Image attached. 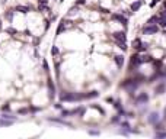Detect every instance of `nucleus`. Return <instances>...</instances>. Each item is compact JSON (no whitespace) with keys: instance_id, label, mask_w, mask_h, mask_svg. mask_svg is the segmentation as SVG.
<instances>
[{"instance_id":"1","label":"nucleus","mask_w":166,"mask_h":139,"mask_svg":"<svg viewBox=\"0 0 166 139\" xmlns=\"http://www.w3.org/2000/svg\"><path fill=\"white\" fill-rule=\"evenodd\" d=\"M114 39H117L118 42H125V32H115V34L112 35Z\"/></svg>"},{"instance_id":"2","label":"nucleus","mask_w":166,"mask_h":139,"mask_svg":"<svg viewBox=\"0 0 166 139\" xmlns=\"http://www.w3.org/2000/svg\"><path fill=\"white\" fill-rule=\"evenodd\" d=\"M156 32H157V26L154 25H149L144 28V34L146 35H152V34H156Z\"/></svg>"},{"instance_id":"3","label":"nucleus","mask_w":166,"mask_h":139,"mask_svg":"<svg viewBox=\"0 0 166 139\" xmlns=\"http://www.w3.org/2000/svg\"><path fill=\"white\" fill-rule=\"evenodd\" d=\"M112 18L115 19V20H118L119 23H122V25H127V18H124V16H121V15H112Z\"/></svg>"},{"instance_id":"4","label":"nucleus","mask_w":166,"mask_h":139,"mask_svg":"<svg viewBox=\"0 0 166 139\" xmlns=\"http://www.w3.org/2000/svg\"><path fill=\"white\" fill-rule=\"evenodd\" d=\"M157 23H159L160 26H163V28H166V13H163L162 16L157 18Z\"/></svg>"},{"instance_id":"5","label":"nucleus","mask_w":166,"mask_h":139,"mask_svg":"<svg viewBox=\"0 0 166 139\" xmlns=\"http://www.w3.org/2000/svg\"><path fill=\"white\" fill-rule=\"evenodd\" d=\"M115 62H117V65H118V68H121L122 64H124V57L122 55H117L115 57Z\"/></svg>"},{"instance_id":"6","label":"nucleus","mask_w":166,"mask_h":139,"mask_svg":"<svg viewBox=\"0 0 166 139\" xmlns=\"http://www.w3.org/2000/svg\"><path fill=\"white\" fill-rule=\"evenodd\" d=\"M157 120H159V114L157 113H152L150 118H149V122H150V123H156Z\"/></svg>"},{"instance_id":"7","label":"nucleus","mask_w":166,"mask_h":139,"mask_svg":"<svg viewBox=\"0 0 166 139\" xmlns=\"http://www.w3.org/2000/svg\"><path fill=\"white\" fill-rule=\"evenodd\" d=\"M147 100H149L147 94H140L137 97V103H144V102H147Z\"/></svg>"},{"instance_id":"8","label":"nucleus","mask_w":166,"mask_h":139,"mask_svg":"<svg viewBox=\"0 0 166 139\" xmlns=\"http://www.w3.org/2000/svg\"><path fill=\"white\" fill-rule=\"evenodd\" d=\"M16 10L21 12V13H28L29 12V7H26V6H16Z\"/></svg>"},{"instance_id":"9","label":"nucleus","mask_w":166,"mask_h":139,"mask_svg":"<svg viewBox=\"0 0 166 139\" xmlns=\"http://www.w3.org/2000/svg\"><path fill=\"white\" fill-rule=\"evenodd\" d=\"M140 6H141L140 2H135V3H133V4H131V10H134V12H135V10L140 9Z\"/></svg>"},{"instance_id":"10","label":"nucleus","mask_w":166,"mask_h":139,"mask_svg":"<svg viewBox=\"0 0 166 139\" xmlns=\"http://www.w3.org/2000/svg\"><path fill=\"white\" fill-rule=\"evenodd\" d=\"M64 26H66V25H64V20H63V22H61V23H60L58 29H57V35H58V34H61V31H63V29H64Z\"/></svg>"},{"instance_id":"11","label":"nucleus","mask_w":166,"mask_h":139,"mask_svg":"<svg viewBox=\"0 0 166 139\" xmlns=\"http://www.w3.org/2000/svg\"><path fill=\"white\" fill-rule=\"evenodd\" d=\"M133 45H135L134 48H137V49H138V48H140V45H141V41L140 39H135L134 42H133Z\"/></svg>"},{"instance_id":"12","label":"nucleus","mask_w":166,"mask_h":139,"mask_svg":"<svg viewBox=\"0 0 166 139\" xmlns=\"http://www.w3.org/2000/svg\"><path fill=\"white\" fill-rule=\"evenodd\" d=\"M163 90H165V86H163V84H162V86H159V87H157V88H156V93H159V94H162V91H163Z\"/></svg>"},{"instance_id":"13","label":"nucleus","mask_w":166,"mask_h":139,"mask_svg":"<svg viewBox=\"0 0 166 139\" xmlns=\"http://www.w3.org/2000/svg\"><path fill=\"white\" fill-rule=\"evenodd\" d=\"M51 54H53V55H57V54H58V48H57V46H53V49H51Z\"/></svg>"},{"instance_id":"14","label":"nucleus","mask_w":166,"mask_h":139,"mask_svg":"<svg viewBox=\"0 0 166 139\" xmlns=\"http://www.w3.org/2000/svg\"><path fill=\"white\" fill-rule=\"evenodd\" d=\"M9 125H12V122H3V120H0V126H9Z\"/></svg>"},{"instance_id":"15","label":"nucleus","mask_w":166,"mask_h":139,"mask_svg":"<svg viewBox=\"0 0 166 139\" xmlns=\"http://www.w3.org/2000/svg\"><path fill=\"white\" fill-rule=\"evenodd\" d=\"M138 58H140V57H138ZM144 61H150V57H141L140 62H144Z\"/></svg>"},{"instance_id":"16","label":"nucleus","mask_w":166,"mask_h":139,"mask_svg":"<svg viewBox=\"0 0 166 139\" xmlns=\"http://www.w3.org/2000/svg\"><path fill=\"white\" fill-rule=\"evenodd\" d=\"M6 32H7V34H16V29H13V28H7V29H6Z\"/></svg>"},{"instance_id":"17","label":"nucleus","mask_w":166,"mask_h":139,"mask_svg":"<svg viewBox=\"0 0 166 139\" xmlns=\"http://www.w3.org/2000/svg\"><path fill=\"white\" fill-rule=\"evenodd\" d=\"M2 118H4V119H12V120H13V119H15V118H13V116H10V114H3Z\"/></svg>"},{"instance_id":"18","label":"nucleus","mask_w":166,"mask_h":139,"mask_svg":"<svg viewBox=\"0 0 166 139\" xmlns=\"http://www.w3.org/2000/svg\"><path fill=\"white\" fill-rule=\"evenodd\" d=\"M39 10H47V4H39Z\"/></svg>"},{"instance_id":"19","label":"nucleus","mask_w":166,"mask_h":139,"mask_svg":"<svg viewBox=\"0 0 166 139\" xmlns=\"http://www.w3.org/2000/svg\"><path fill=\"white\" fill-rule=\"evenodd\" d=\"M38 3H39V4H47L48 0H38Z\"/></svg>"},{"instance_id":"20","label":"nucleus","mask_w":166,"mask_h":139,"mask_svg":"<svg viewBox=\"0 0 166 139\" xmlns=\"http://www.w3.org/2000/svg\"><path fill=\"white\" fill-rule=\"evenodd\" d=\"M26 112H28L26 109H19V113H21V114H25Z\"/></svg>"},{"instance_id":"21","label":"nucleus","mask_w":166,"mask_h":139,"mask_svg":"<svg viewBox=\"0 0 166 139\" xmlns=\"http://www.w3.org/2000/svg\"><path fill=\"white\" fill-rule=\"evenodd\" d=\"M12 16H13V12H12V10H10V12H7V18L12 19Z\"/></svg>"},{"instance_id":"22","label":"nucleus","mask_w":166,"mask_h":139,"mask_svg":"<svg viewBox=\"0 0 166 139\" xmlns=\"http://www.w3.org/2000/svg\"><path fill=\"white\" fill-rule=\"evenodd\" d=\"M77 3L79 4H83V3H85V0H77Z\"/></svg>"},{"instance_id":"23","label":"nucleus","mask_w":166,"mask_h":139,"mask_svg":"<svg viewBox=\"0 0 166 139\" xmlns=\"http://www.w3.org/2000/svg\"><path fill=\"white\" fill-rule=\"evenodd\" d=\"M0 29H2V22H0Z\"/></svg>"},{"instance_id":"24","label":"nucleus","mask_w":166,"mask_h":139,"mask_svg":"<svg viewBox=\"0 0 166 139\" xmlns=\"http://www.w3.org/2000/svg\"><path fill=\"white\" fill-rule=\"evenodd\" d=\"M165 6H166V4H165Z\"/></svg>"}]
</instances>
